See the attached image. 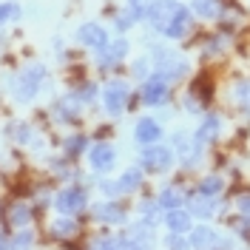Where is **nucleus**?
I'll return each instance as SVG.
<instances>
[{
    "mask_svg": "<svg viewBox=\"0 0 250 250\" xmlns=\"http://www.w3.org/2000/svg\"><path fill=\"white\" fill-rule=\"evenodd\" d=\"M74 40H77L83 48L97 51V48H103L111 40V34H108V29H105L103 23H94V20H88V23H80V26H77V31H74Z\"/></svg>",
    "mask_w": 250,
    "mask_h": 250,
    "instance_id": "39448f33",
    "label": "nucleus"
},
{
    "mask_svg": "<svg viewBox=\"0 0 250 250\" xmlns=\"http://www.w3.org/2000/svg\"><path fill=\"white\" fill-rule=\"evenodd\" d=\"M128 94H131V88H128V83L120 77L108 80L105 85H103V105H105V111H108L111 117H120L125 111V105H128Z\"/></svg>",
    "mask_w": 250,
    "mask_h": 250,
    "instance_id": "20e7f679",
    "label": "nucleus"
},
{
    "mask_svg": "<svg viewBox=\"0 0 250 250\" xmlns=\"http://www.w3.org/2000/svg\"><path fill=\"white\" fill-rule=\"evenodd\" d=\"M23 17V6L17 0H0V29L12 26Z\"/></svg>",
    "mask_w": 250,
    "mask_h": 250,
    "instance_id": "a211bd4d",
    "label": "nucleus"
},
{
    "mask_svg": "<svg viewBox=\"0 0 250 250\" xmlns=\"http://www.w3.org/2000/svg\"><path fill=\"white\" fill-rule=\"evenodd\" d=\"M137 23H140V20L131 15V9H128V6L117 9V12H114V17H111V26H114V31H117V34H128V31L137 26Z\"/></svg>",
    "mask_w": 250,
    "mask_h": 250,
    "instance_id": "6ab92c4d",
    "label": "nucleus"
},
{
    "mask_svg": "<svg viewBox=\"0 0 250 250\" xmlns=\"http://www.w3.org/2000/svg\"><path fill=\"white\" fill-rule=\"evenodd\" d=\"M9 222H12V225H17V228H26V225H29L31 222V208L29 205H15V208H12V213H9Z\"/></svg>",
    "mask_w": 250,
    "mask_h": 250,
    "instance_id": "a878e982",
    "label": "nucleus"
},
{
    "mask_svg": "<svg viewBox=\"0 0 250 250\" xmlns=\"http://www.w3.org/2000/svg\"><path fill=\"white\" fill-rule=\"evenodd\" d=\"M165 225H168V230H171V233H188V230H190V213H188V210H179V208H176V210H168V213H165Z\"/></svg>",
    "mask_w": 250,
    "mask_h": 250,
    "instance_id": "f3484780",
    "label": "nucleus"
},
{
    "mask_svg": "<svg viewBox=\"0 0 250 250\" xmlns=\"http://www.w3.org/2000/svg\"><path fill=\"white\" fill-rule=\"evenodd\" d=\"M94 219L108 222V225H120V222H125V210L117 202H105V205H97L94 208Z\"/></svg>",
    "mask_w": 250,
    "mask_h": 250,
    "instance_id": "dca6fc26",
    "label": "nucleus"
},
{
    "mask_svg": "<svg viewBox=\"0 0 250 250\" xmlns=\"http://www.w3.org/2000/svg\"><path fill=\"white\" fill-rule=\"evenodd\" d=\"M134 137H137V142H140V145H154V142L162 137V128H159V123H156V120H151V117H142L140 123H137V128H134Z\"/></svg>",
    "mask_w": 250,
    "mask_h": 250,
    "instance_id": "4468645a",
    "label": "nucleus"
},
{
    "mask_svg": "<svg viewBox=\"0 0 250 250\" xmlns=\"http://www.w3.org/2000/svg\"><path fill=\"white\" fill-rule=\"evenodd\" d=\"M190 213H196V216H210V213H213V210H216V208H213V199H210V196H205V193H199V196H193V199H190Z\"/></svg>",
    "mask_w": 250,
    "mask_h": 250,
    "instance_id": "4be33fe9",
    "label": "nucleus"
},
{
    "mask_svg": "<svg viewBox=\"0 0 250 250\" xmlns=\"http://www.w3.org/2000/svg\"><path fill=\"white\" fill-rule=\"evenodd\" d=\"M51 230H54V233L57 236H62V239H68V236H74L77 233V225H74V219H54V222H51Z\"/></svg>",
    "mask_w": 250,
    "mask_h": 250,
    "instance_id": "bb28decb",
    "label": "nucleus"
},
{
    "mask_svg": "<svg viewBox=\"0 0 250 250\" xmlns=\"http://www.w3.org/2000/svg\"><path fill=\"white\" fill-rule=\"evenodd\" d=\"M236 103L242 105V108L250 111V80H242V83H236Z\"/></svg>",
    "mask_w": 250,
    "mask_h": 250,
    "instance_id": "7c9ffc66",
    "label": "nucleus"
},
{
    "mask_svg": "<svg viewBox=\"0 0 250 250\" xmlns=\"http://www.w3.org/2000/svg\"><path fill=\"white\" fill-rule=\"evenodd\" d=\"M88 159H91V171L108 173L111 168H114V162H117V151H114L111 145H105V142H100V145H94L91 148Z\"/></svg>",
    "mask_w": 250,
    "mask_h": 250,
    "instance_id": "9b49d317",
    "label": "nucleus"
},
{
    "mask_svg": "<svg viewBox=\"0 0 250 250\" xmlns=\"http://www.w3.org/2000/svg\"><path fill=\"white\" fill-rule=\"evenodd\" d=\"M140 162H142V168L145 171H168L173 165V154H171V148H165V145H148L145 151H142L140 156Z\"/></svg>",
    "mask_w": 250,
    "mask_h": 250,
    "instance_id": "6e6552de",
    "label": "nucleus"
},
{
    "mask_svg": "<svg viewBox=\"0 0 250 250\" xmlns=\"http://www.w3.org/2000/svg\"><path fill=\"white\" fill-rule=\"evenodd\" d=\"M154 248V233L148 225H140V228H131L125 233V250H151Z\"/></svg>",
    "mask_w": 250,
    "mask_h": 250,
    "instance_id": "f8f14e48",
    "label": "nucleus"
},
{
    "mask_svg": "<svg viewBox=\"0 0 250 250\" xmlns=\"http://www.w3.org/2000/svg\"><path fill=\"white\" fill-rule=\"evenodd\" d=\"M91 250H125V239H100Z\"/></svg>",
    "mask_w": 250,
    "mask_h": 250,
    "instance_id": "473e14b6",
    "label": "nucleus"
},
{
    "mask_svg": "<svg viewBox=\"0 0 250 250\" xmlns=\"http://www.w3.org/2000/svg\"><path fill=\"white\" fill-rule=\"evenodd\" d=\"M54 208L60 210V213H65V216H74V213H80L83 208H85V190L83 188H65V190H60L57 193V199H54Z\"/></svg>",
    "mask_w": 250,
    "mask_h": 250,
    "instance_id": "9d476101",
    "label": "nucleus"
},
{
    "mask_svg": "<svg viewBox=\"0 0 250 250\" xmlns=\"http://www.w3.org/2000/svg\"><path fill=\"white\" fill-rule=\"evenodd\" d=\"M159 210H162V208H159V202H151V199H145V202L140 205V216L145 219L148 225H154L156 219H159Z\"/></svg>",
    "mask_w": 250,
    "mask_h": 250,
    "instance_id": "c85d7f7f",
    "label": "nucleus"
},
{
    "mask_svg": "<svg viewBox=\"0 0 250 250\" xmlns=\"http://www.w3.org/2000/svg\"><path fill=\"white\" fill-rule=\"evenodd\" d=\"M168 91H171V83L162 77V74H151V77L142 80V103L145 105H162L165 100H168Z\"/></svg>",
    "mask_w": 250,
    "mask_h": 250,
    "instance_id": "0eeeda50",
    "label": "nucleus"
},
{
    "mask_svg": "<svg viewBox=\"0 0 250 250\" xmlns=\"http://www.w3.org/2000/svg\"><path fill=\"white\" fill-rule=\"evenodd\" d=\"M179 6H182L179 0H156L154 6H151V15H148V20H145V23H148V26L159 34V31L171 23V17L179 12Z\"/></svg>",
    "mask_w": 250,
    "mask_h": 250,
    "instance_id": "1a4fd4ad",
    "label": "nucleus"
},
{
    "mask_svg": "<svg viewBox=\"0 0 250 250\" xmlns=\"http://www.w3.org/2000/svg\"><path fill=\"white\" fill-rule=\"evenodd\" d=\"M0 250H9V239H6L3 230H0Z\"/></svg>",
    "mask_w": 250,
    "mask_h": 250,
    "instance_id": "4c0bfd02",
    "label": "nucleus"
},
{
    "mask_svg": "<svg viewBox=\"0 0 250 250\" xmlns=\"http://www.w3.org/2000/svg\"><path fill=\"white\" fill-rule=\"evenodd\" d=\"M182 202H185V196H182V190H176V188H165V190L159 193V208H162L165 213L182 208Z\"/></svg>",
    "mask_w": 250,
    "mask_h": 250,
    "instance_id": "aec40b11",
    "label": "nucleus"
},
{
    "mask_svg": "<svg viewBox=\"0 0 250 250\" xmlns=\"http://www.w3.org/2000/svg\"><path fill=\"white\" fill-rule=\"evenodd\" d=\"M236 208H239V213L245 219H250V193H239L236 196Z\"/></svg>",
    "mask_w": 250,
    "mask_h": 250,
    "instance_id": "c9c22d12",
    "label": "nucleus"
},
{
    "mask_svg": "<svg viewBox=\"0 0 250 250\" xmlns=\"http://www.w3.org/2000/svg\"><path fill=\"white\" fill-rule=\"evenodd\" d=\"M219 128H222V123H219L216 114L205 117V123L199 125V131H196V140H199V142H210V140H213V137L219 134Z\"/></svg>",
    "mask_w": 250,
    "mask_h": 250,
    "instance_id": "412c9836",
    "label": "nucleus"
},
{
    "mask_svg": "<svg viewBox=\"0 0 250 250\" xmlns=\"http://www.w3.org/2000/svg\"><path fill=\"white\" fill-rule=\"evenodd\" d=\"M151 62H154V71L162 74V77L173 83V80H182L190 71V62L188 57H182L179 51L173 48H165V46H151Z\"/></svg>",
    "mask_w": 250,
    "mask_h": 250,
    "instance_id": "f257e3e1",
    "label": "nucleus"
},
{
    "mask_svg": "<svg viewBox=\"0 0 250 250\" xmlns=\"http://www.w3.org/2000/svg\"><path fill=\"white\" fill-rule=\"evenodd\" d=\"M103 190H105L108 196H120V193H123V188H120V182H103Z\"/></svg>",
    "mask_w": 250,
    "mask_h": 250,
    "instance_id": "e433bc0d",
    "label": "nucleus"
},
{
    "mask_svg": "<svg viewBox=\"0 0 250 250\" xmlns=\"http://www.w3.org/2000/svg\"><path fill=\"white\" fill-rule=\"evenodd\" d=\"M222 188H225V182H222L219 176H205L202 185H199V193H205V196H216V193H222Z\"/></svg>",
    "mask_w": 250,
    "mask_h": 250,
    "instance_id": "cd10ccee",
    "label": "nucleus"
},
{
    "mask_svg": "<svg viewBox=\"0 0 250 250\" xmlns=\"http://www.w3.org/2000/svg\"><path fill=\"white\" fill-rule=\"evenodd\" d=\"M193 31V12H190V6H179V12L171 17V23L165 26V29L159 31L165 40H185L188 34Z\"/></svg>",
    "mask_w": 250,
    "mask_h": 250,
    "instance_id": "423d86ee",
    "label": "nucleus"
},
{
    "mask_svg": "<svg viewBox=\"0 0 250 250\" xmlns=\"http://www.w3.org/2000/svg\"><path fill=\"white\" fill-rule=\"evenodd\" d=\"M142 185V171L140 168H131V171H125L120 176V188H123V193H131V190H137Z\"/></svg>",
    "mask_w": 250,
    "mask_h": 250,
    "instance_id": "393cba45",
    "label": "nucleus"
},
{
    "mask_svg": "<svg viewBox=\"0 0 250 250\" xmlns=\"http://www.w3.org/2000/svg\"><path fill=\"white\" fill-rule=\"evenodd\" d=\"M131 74L137 80H145L154 74V62H151V54H145V57H137V60L131 62Z\"/></svg>",
    "mask_w": 250,
    "mask_h": 250,
    "instance_id": "b1692460",
    "label": "nucleus"
},
{
    "mask_svg": "<svg viewBox=\"0 0 250 250\" xmlns=\"http://www.w3.org/2000/svg\"><path fill=\"white\" fill-rule=\"evenodd\" d=\"M46 80V65H40V62H31L29 68H23L15 80V97L20 103H29L37 97L40 91V83Z\"/></svg>",
    "mask_w": 250,
    "mask_h": 250,
    "instance_id": "f03ea898",
    "label": "nucleus"
},
{
    "mask_svg": "<svg viewBox=\"0 0 250 250\" xmlns=\"http://www.w3.org/2000/svg\"><path fill=\"white\" fill-rule=\"evenodd\" d=\"M156 0H125V6L131 9V15L137 17L140 23H145L148 20V15H151V6H154Z\"/></svg>",
    "mask_w": 250,
    "mask_h": 250,
    "instance_id": "5701e85b",
    "label": "nucleus"
},
{
    "mask_svg": "<svg viewBox=\"0 0 250 250\" xmlns=\"http://www.w3.org/2000/svg\"><path fill=\"white\" fill-rule=\"evenodd\" d=\"M219 242L216 230H210V228H190V248L193 250H213Z\"/></svg>",
    "mask_w": 250,
    "mask_h": 250,
    "instance_id": "2eb2a0df",
    "label": "nucleus"
},
{
    "mask_svg": "<svg viewBox=\"0 0 250 250\" xmlns=\"http://www.w3.org/2000/svg\"><path fill=\"white\" fill-rule=\"evenodd\" d=\"M85 145H88V142H85V137H80V134H77V137H68V140H65V151H68L71 156H77Z\"/></svg>",
    "mask_w": 250,
    "mask_h": 250,
    "instance_id": "72a5a7b5",
    "label": "nucleus"
},
{
    "mask_svg": "<svg viewBox=\"0 0 250 250\" xmlns=\"http://www.w3.org/2000/svg\"><path fill=\"white\" fill-rule=\"evenodd\" d=\"M190 12L199 20H219L225 12V3L222 0H190Z\"/></svg>",
    "mask_w": 250,
    "mask_h": 250,
    "instance_id": "ddd939ff",
    "label": "nucleus"
},
{
    "mask_svg": "<svg viewBox=\"0 0 250 250\" xmlns=\"http://www.w3.org/2000/svg\"><path fill=\"white\" fill-rule=\"evenodd\" d=\"M128 51H131L128 37H125V34H117V37H111L103 48L91 51V57H94V62H97L100 68H114V65H120V62L128 57Z\"/></svg>",
    "mask_w": 250,
    "mask_h": 250,
    "instance_id": "7ed1b4c3",
    "label": "nucleus"
},
{
    "mask_svg": "<svg viewBox=\"0 0 250 250\" xmlns=\"http://www.w3.org/2000/svg\"><path fill=\"white\" fill-rule=\"evenodd\" d=\"M222 46H228V37H222V34H213V37L205 43V57H216V54H222V51H225Z\"/></svg>",
    "mask_w": 250,
    "mask_h": 250,
    "instance_id": "c756f323",
    "label": "nucleus"
},
{
    "mask_svg": "<svg viewBox=\"0 0 250 250\" xmlns=\"http://www.w3.org/2000/svg\"><path fill=\"white\" fill-rule=\"evenodd\" d=\"M31 242H34V236H31V230H20V233L9 242V250H29Z\"/></svg>",
    "mask_w": 250,
    "mask_h": 250,
    "instance_id": "2f4dec72",
    "label": "nucleus"
},
{
    "mask_svg": "<svg viewBox=\"0 0 250 250\" xmlns=\"http://www.w3.org/2000/svg\"><path fill=\"white\" fill-rule=\"evenodd\" d=\"M74 94H77L80 103H91L94 94H97V85H94V83H85V85H80V88H77Z\"/></svg>",
    "mask_w": 250,
    "mask_h": 250,
    "instance_id": "f704fd0d",
    "label": "nucleus"
}]
</instances>
